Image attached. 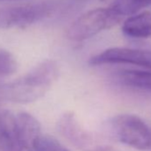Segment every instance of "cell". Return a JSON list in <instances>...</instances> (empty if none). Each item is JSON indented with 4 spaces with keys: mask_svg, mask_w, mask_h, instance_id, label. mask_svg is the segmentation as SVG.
<instances>
[{
    "mask_svg": "<svg viewBox=\"0 0 151 151\" xmlns=\"http://www.w3.org/2000/svg\"><path fill=\"white\" fill-rule=\"evenodd\" d=\"M24 146L20 139L16 116L10 110L0 111V151H23Z\"/></svg>",
    "mask_w": 151,
    "mask_h": 151,
    "instance_id": "7",
    "label": "cell"
},
{
    "mask_svg": "<svg viewBox=\"0 0 151 151\" xmlns=\"http://www.w3.org/2000/svg\"><path fill=\"white\" fill-rule=\"evenodd\" d=\"M0 1H17V0H0Z\"/></svg>",
    "mask_w": 151,
    "mask_h": 151,
    "instance_id": "13",
    "label": "cell"
},
{
    "mask_svg": "<svg viewBox=\"0 0 151 151\" xmlns=\"http://www.w3.org/2000/svg\"><path fill=\"white\" fill-rule=\"evenodd\" d=\"M18 65L14 55L7 50L0 48V77H9L17 70Z\"/></svg>",
    "mask_w": 151,
    "mask_h": 151,
    "instance_id": "12",
    "label": "cell"
},
{
    "mask_svg": "<svg viewBox=\"0 0 151 151\" xmlns=\"http://www.w3.org/2000/svg\"><path fill=\"white\" fill-rule=\"evenodd\" d=\"M56 4L42 2L0 9V29L27 27L34 24L52 13Z\"/></svg>",
    "mask_w": 151,
    "mask_h": 151,
    "instance_id": "5",
    "label": "cell"
},
{
    "mask_svg": "<svg viewBox=\"0 0 151 151\" xmlns=\"http://www.w3.org/2000/svg\"><path fill=\"white\" fill-rule=\"evenodd\" d=\"M116 77L127 87L151 92V70L123 69L118 71Z\"/></svg>",
    "mask_w": 151,
    "mask_h": 151,
    "instance_id": "10",
    "label": "cell"
},
{
    "mask_svg": "<svg viewBox=\"0 0 151 151\" xmlns=\"http://www.w3.org/2000/svg\"><path fill=\"white\" fill-rule=\"evenodd\" d=\"M109 128L117 141L139 150L151 149V129L139 116L117 115L110 119Z\"/></svg>",
    "mask_w": 151,
    "mask_h": 151,
    "instance_id": "3",
    "label": "cell"
},
{
    "mask_svg": "<svg viewBox=\"0 0 151 151\" xmlns=\"http://www.w3.org/2000/svg\"><path fill=\"white\" fill-rule=\"evenodd\" d=\"M91 66L106 64H129L151 70V51L114 47L100 52L89 60Z\"/></svg>",
    "mask_w": 151,
    "mask_h": 151,
    "instance_id": "6",
    "label": "cell"
},
{
    "mask_svg": "<svg viewBox=\"0 0 151 151\" xmlns=\"http://www.w3.org/2000/svg\"><path fill=\"white\" fill-rule=\"evenodd\" d=\"M59 76L60 68L55 60H43L22 78L0 86V98L21 104L36 101L51 89Z\"/></svg>",
    "mask_w": 151,
    "mask_h": 151,
    "instance_id": "1",
    "label": "cell"
},
{
    "mask_svg": "<svg viewBox=\"0 0 151 151\" xmlns=\"http://www.w3.org/2000/svg\"><path fill=\"white\" fill-rule=\"evenodd\" d=\"M123 32L133 38H147L151 37V14L142 12L126 19L122 27Z\"/></svg>",
    "mask_w": 151,
    "mask_h": 151,
    "instance_id": "9",
    "label": "cell"
},
{
    "mask_svg": "<svg viewBox=\"0 0 151 151\" xmlns=\"http://www.w3.org/2000/svg\"><path fill=\"white\" fill-rule=\"evenodd\" d=\"M119 16L111 7L91 10L79 16L68 29L67 37L72 41H83L117 24Z\"/></svg>",
    "mask_w": 151,
    "mask_h": 151,
    "instance_id": "4",
    "label": "cell"
},
{
    "mask_svg": "<svg viewBox=\"0 0 151 151\" xmlns=\"http://www.w3.org/2000/svg\"><path fill=\"white\" fill-rule=\"evenodd\" d=\"M57 130L73 147L80 151H115L111 144L97 133L87 130L71 111L60 116L57 122Z\"/></svg>",
    "mask_w": 151,
    "mask_h": 151,
    "instance_id": "2",
    "label": "cell"
},
{
    "mask_svg": "<svg viewBox=\"0 0 151 151\" xmlns=\"http://www.w3.org/2000/svg\"><path fill=\"white\" fill-rule=\"evenodd\" d=\"M16 124L20 139L25 150L29 151L42 135L41 124L34 116L28 112L18 113L16 115Z\"/></svg>",
    "mask_w": 151,
    "mask_h": 151,
    "instance_id": "8",
    "label": "cell"
},
{
    "mask_svg": "<svg viewBox=\"0 0 151 151\" xmlns=\"http://www.w3.org/2000/svg\"><path fill=\"white\" fill-rule=\"evenodd\" d=\"M29 151H69L60 141L50 135L42 134Z\"/></svg>",
    "mask_w": 151,
    "mask_h": 151,
    "instance_id": "11",
    "label": "cell"
}]
</instances>
